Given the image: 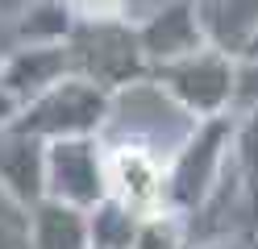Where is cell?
<instances>
[{"instance_id":"cell-6","label":"cell","mask_w":258,"mask_h":249,"mask_svg":"<svg viewBox=\"0 0 258 249\" xmlns=\"http://www.w3.org/2000/svg\"><path fill=\"white\" fill-rule=\"evenodd\" d=\"M108 195L138 216L167 212V166L142 145L108 149Z\"/></svg>"},{"instance_id":"cell-18","label":"cell","mask_w":258,"mask_h":249,"mask_svg":"<svg viewBox=\"0 0 258 249\" xmlns=\"http://www.w3.org/2000/svg\"><path fill=\"white\" fill-rule=\"evenodd\" d=\"M191 249H254V241H204V245H191Z\"/></svg>"},{"instance_id":"cell-13","label":"cell","mask_w":258,"mask_h":249,"mask_svg":"<svg viewBox=\"0 0 258 249\" xmlns=\"http://www.w3.org/2000/svg\"><path fill=\"white\" fill-rule=\"evenodd\" d=\"M138 224L142 216L129 212L125 204L117 199H104V204H96L88 212V232H92V249H134L138 241Z\"/></svg>"},{"instance_id":"cell-16","label":"cell","mask_w":258,"mask_h":249,"mask_svg":"<svg viewBox=\"0 0 258 249\" xmlns=\"http://www.w3.org/2000/svg\"><path fill=\"white\" fill-rule=\"evenodd\" d=\"M79 17H121V0H67Z\"/></svg>"},{"instance_id":"cell-14","label":"cell","mask_w":258,"mask_h":249,"mask_svg":"<svg viewBox=\"0 0 258 249\" xmlns=\"http://www.w3.org/2000/svg\"><path fill=\"white\" fill-rule=\"evenodd\" d=\"M134 249H187V237H183V220H179V216H171V212H158V216H142Z\"/></svg>"},{"instance_id":"cell-21","label":"cell","mask_w":258,"mask_h":249,"mask_svg":"<svg viewBox=\"0 0 258 249\" xmlns=\"http://www.w3.org/2000/svg\"><path fill=\"white\" fill-rule=\"evenodd\" d=\"M5 54H9V46H0V62H5Z\"/></svg>"},{"instance_id":"cell-4","label":"cell","mask_w":258,"mask_h":249,"mask_svg":"<svg viewBox=\"0 0 258 249\" xmlns=\"http://www.w3.org/2000/svg\"><path fill=\"white\" fill-rule=\"evenodd\" d=\"M108 116H112V96L79 75H67L38 100L21 104L17 121L9 129L50 145V141H71V137H96L108 125Z\"/></svg>"},{"instance_id":"cell-5","label":"cell","mask_w":258,"mask_h":249,"mask_svg":"<svg viewBox=\"0 0 258 249\" xmlns=\"http://www.w3.org/2000/svg\"><path fill=\"white\" fill-rule=\"evenodd\" d=\"M46 199L92 212L108 199V149L100 137H71L46 145Z\"/></svg>"},{"instance_id":"cell-11","label":"cell","mask_w":258,"mask_h":249,"mask_svg":"<svg viewBox=\"0 0 258 249\" xmlns=\"http://www.w3.org/2000/svg\"><path fill=\"white\" fill-rule=\"evenodd\" d=\"M29 241L34 249H92L88 212L67 208L58 199H42L29 208Z\"/></svg>"},{"instance_id":"cell-12","label":"cell","mask_w":258,"mask_h":249,"mask_svg":"<svg viewBox=\"0 0 258 249\" xmlns=\"http://www.w3.org/2000/svg\"><path fill=\"white\" fill-rule=\"evenodd\" d=\"M75 21L79 13L67 0H38V5H29L25 13H17L9 21L13 46H67Z\"/></svg>"},{"instance_id":"cell-3","label":"cell","mask_w":258,"mask_h":249,"mask_svg":"<svg viewBox=\"0 0 258 249\" xmlns=\"http://www.w3.org/2000/svg\"><path fill=\"white\" fill-rule=\"evenodd\" d=\"M237 71L241 62L221 54V50H196L179 62L150 66V83L163 92L183 116L196 121H213V116H229L237 104Z\"/></svg>"},{"instance_id":"cell-19","label":"cell","mask_w":258,"mask_h":249,"mask_svg":"<svg viewBox=\"0 0 258 249\" xmlns=\"http://www.w3.org/2000/svg\"><path fill=\"white\" fill-rule=\"evenodd\" d=\"M29 5H38V0H0V13H5L9 21H13V17H17V13H25Z\"/></svg>"},{"instance_id":"cell-15","label":"cell","mask_w":258,"mask_h":249,"mask_svg":"<svg viewBox=\"0 0 258 249\" xmlns=\"http://www.w3.org/2000/svg\"><path fill=\"white\" fill-rule=\"evenodd\" d=\"M0 249H34V241H29V208L13 204L9 195H0Z\"/></svg>"},{"instance_id":"cell-7","label":"cell","mask_w":258,"mask_h":249,"mask_svg":"<svg viewBox=\"0 0 258 249\" xmlns=\"http://www.w3.org/2000/svg\"><path fill=\"white\" fill-rule=\"evenodd\" d=\"M138 42H142V54H146L150 66L179 62L208 46L191 0H171V5L154 9L146 21H138Z\"/></svg>"},{"instance_id":"cell-17","label":"cell","mask_w":258,"mask_h":249,"mask_svg":"<svg viewBox=\"0 0 258 249\" xmlns=\"http://www.w3.org/2000/svg\"><path fill=\"white\" fill-rule=\"evenodd\" d=\"M17 112H21V104H17L9 92H0V133H5L13 121H17Z\"/></svg>"},{"instance_id":"cell-8","label":"cell","mask_w":258,"mask_h":249,"mask_svg":"<svg viewBox=\"0 0 258 249\" xmlns=\"http://www.w3.org/2000/svg\"><path fill=\"white\" fill-rule=\"evenodd\" d=\"M67 75H71L67 46H13L0 62V92H9L17 104H29Z\"/></svg>"},{"instance_id":"cell-1","label":"cell","mask_w":258,"mask_h":249,"mask_svg":"<svg viewBox=\"0 0 258 249\" xmlns=\"http://www.w3.org/2000/svg\"><path fill=\"white\" fill-rule=\"evenodd\" d=\"M67 58H71V75L96 83L108 96L150 79L138 25L121 21V17H79L67 38Z\"/></svg>"},{"instance_id":"cell-10","label":"cell","mask_w":258,"mask_h":249,"mask_svg":"<svg viewBox=\"0 0 258 249\" xmlns=\"http://www.w3.org/2000/svg\"><path fill=\"white\" fill-rule=\"evenodd\" d=\"M204 29L208 50H221L229 58H246L258 38V0H191Z\"/></svg>"},{"instance_id":"cell-20","label":"cell","mask_w":258,"mask_h":249,"mask_svg":"<svg viewBox=\"0 0 258 249\" xmlns=\"http://www.w3.org/2000/svg\"><path fill=\"white\" fill-rule=\"evenodd\" d=\"M241 62H258V38H254V46H250V54L241 58Z\"/></svg>"},{"instance_id":"cell-2","label":"cell","mask_w":258,"mask_h":249,"mask_svg":"<svg viewBox=\"0 0 258 249\" xmlns=\"http://www.w3.org/2000/svg\"><path fill=\"white\" fill-rule=\"evenodd\" d=\"M233 125L237 116H213V121H196L191 133L179 141V149L167 162V212L171 216H191L217 183L229 171L233 158Z\"/></svg>"},{"instance_id":"cell-9","label":"cell","mask_w":258,"mask_h":249,"mask_svg":"<svg viewBox=\"0 0 258 249\" xmlns=\"http://www.w3.org/2000/svg\"><path fill=\"white\" fill-rule=\"evenodd\" d=\"M0 195L21 208L46 199V141L25 137L17 129L0 133Z\"/></svg>"}]
</instances>
